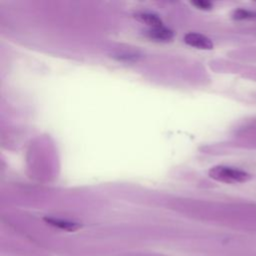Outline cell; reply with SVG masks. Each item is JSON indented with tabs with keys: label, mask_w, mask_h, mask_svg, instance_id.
<instances>
[{
	"label": "cell",
	"mask_w": 256,
	"mask_h": 256,
	"mask_svg": "<svg viewBox=\"0 0 256 256\" xmlns=\"http://www.w3.org/2000/svg\"><path fill=\"white\" fill-rule=\"evenodd\" d=\"M184 42L192 47L204 50H210L213 48L212 41L203 34L196 32H188L184 36Z\"/></svg>",
	"instance_id": "2"
},
{
	"label": "cell",
	"mask_w": 256,
	"mask_h": 256,
	"mask_svg": "<svg viewBox=\"0 0 256 256\" xmlns=\"http://www.w3.org/2000/svg\"><path fill=\"white\" fill-rule=\"evenodd\" d=\"M44 221L53 227H56L65 231H75L81 227V224L79 223L65 220V219L53 218V217H44Z\"/></svg>",
	"instance_id": "4"
},
{
	"label": "cell",
	"mask_w": 256,
	"mask_h": 256,
	"mask_svg": "<svg viewBox=\"0 0 256 256\" xmlns=\"http://www.w3.org/2000/svg\"><path fill=\"white\" fill-rule=\"evenodd\" d=\"M135 17L139 21L149 25L150 28L158 27V26H162L163 25L160 17H158V15H156L154 13H151V12H140V13H137L135 15Z\"/></svg>",
	"instance_id": "5"
},
{
	"label": "cell",
	"mask_w": 256,
	"mask_h": 256,
	"mask_svg": "<svg viewBox=\"0 0 256 256\" xmlns=\"http://www.w3.org/2000/svg\"><path fill=\"white\" fill-rule=\"evenodd\" d=\"M145 34L148 38H150L154 41H158V42H169L174 37L173 31L163 25L158 26V27L149 28Z\"/></svg>",
	"instance_id": "3"
},
{
	"label": "cell",
	"mask_w": 256,
	"mask_h": 256,
	"mask_svg": "<svg viewBox=\"0 0 256 256\" xmlns=\"http://www.w3.org/2000/svg\"><path fill=\"white\" fill-rule=\"evenodd\" d=\"M209 176L216 181L228 184L244 183L251 178L250 174L245 171L221 165L212 167L209 170Z\"/></svg>",
	"instance_id": "1"
},
{
	"label": "cell",
	"mask_w": 256,
	"mask_h": 256,
	"mask_svg": "<svg viewBox=\"0 0 256 256\" xmlns=\"http://www.w3.org/2000/svg\"><path fill=\"white\" fill-rule=\"evenodd\" d=\"M192 5H194L195 7H197L198 9L201 10H210L212 8V3L209 1H202V0H198V1H193L191 2Z\"/></svg>",
	"instance_id": "6"
}]
</instances>
